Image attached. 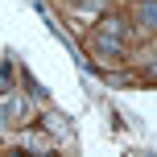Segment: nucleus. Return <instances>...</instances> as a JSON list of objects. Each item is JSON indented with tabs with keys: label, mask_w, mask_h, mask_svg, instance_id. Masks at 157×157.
Masks as SVG:
<instances>
[{
	"label": "nucleus",
	"mask_w": 157,
	"mask_h": 157,
	"mask_svg": "<svg viewBox=\"0 0 157 157\" xmlns=\"http://www.w3.org/2000/svg\"><path fill=\"white\" fill-rule=\"evenodd\" d=\"M99 33H108V37L124 41V21H120V17H103V21H99Z\"/></svg>",
	"instance_id": "nucleus-1"
},
{
	"label": "nucleus",
	"mask_w": 157,
	"mask_h": 157,
	"mask_svg": "<svg viewBox=\"0 0 157 157\" xmlns=\"http://www.w3.org/2000/svg\"><path fill=\"white\" fill-rule=\"evenodd\" d=\"M153 21H157V8H153V0H141V25H145V29H153Z\"/></svg>",
	"instance_id": "nucleus-2"
},
{
	"label": "nucleus",
	"mask_w": 157,
	"mask_h": 157,
	"mask_svg": "<svg viewBox=\"0 0 157 157\" xmlns=\"http://www.w3.org/2000/svg\"><path fill=\"white\" fill-rule=\"evenodd\" d=\"M8 83H13V62L0 66V95H8Z\"/></svg>",
	"instance_id": "nucleus-3"
},
{
	"label": "nucleus",
	"mask_w": 157,
	"mask_h": 157,
	"mask_svg": "<svg viewBox=\"0 0 157 157\" xmlns=\"http://www.w3.org/2000/svg\"><path fill=\"white\" fill-rule=\"evenodd\" d=\"M25 87H29V95H46V91L37 87V78H33V75H25Z\"/></svg>",
	"instance_id": "nucleus-4"
}]
</instances>
